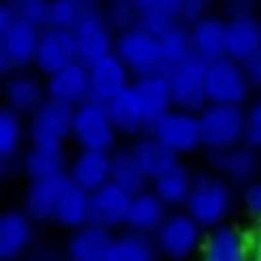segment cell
Returning a JSON list of instances; mask_svg holds the SVG:
<instances>
[{"mask_svg": "<svg viewBox=\"0 0 261 261\" xmlns=\"http://www.w3.org/2000/svg\"><path fill=\"white\" fill-rule=\"evenodd\" d=\"M192 188H194V177L186 167L177 165L175 169L156 179L152 192L165 202V206H179L188 202Z\"/></svg>", "mask_w": 261, "mask_h": 261, "instance_id": "cell-34", "label": "cell"}, {"mask_svg": "<svg viewBox=\"0 0 261 261\" xmlns=\"http://www.w3.org/2000/svg\"><path fill=\"white\" fill-rule=\"evenodd\" d=\"M249 249H251V261H261V225L251 234Z\"/></svg>", "mask_w": 261, "mask_h": 261, "instance_id": "cell-45", "label": "cell"}, {"mask_svg": "<svg viewBox=\"0 0 261 261\" xmlns=\"http://www.w3.org/2000/svg\"><path fill=\"white\" fill-rule=\"evenodd\" d=\"M202 145L211 154L234 150L247 135V112L236 106H206L200 114Z\"/></svg>", "mask_w": 261, "mask_h": 261, "instance_id": "cell-2", "label": "cell"}, {"mask_svg": "<svg viewBox=\"0 0 261 261\" xmlns=\"http://www.w3.org/2000/svg\"><path fill=\"white\" fill-rule=\"evenodd\" d=\"M106 19L110 23L112 30H116L118 34L135 28L139 23V11H137V3L133 0H116L106 9Z\"/></svg>", "mask_w": 261, "mask_h": 261, "instance_id": "cell-38", "label": "cell"}, {"mask_svg": "<svg viewBox=\"0 0 261 261\" xmlns=\"http://www.w3.org/2000/svg\"><path fill=\"white\" fill-rule=\"evenodd\" d=\"M55 221L61 227H68L72 232L89 225V221H91V194L80 190L78 186H74L68 179V184H65V188L61 192V198L57 202Z\"/></svg>", "mask_w": 261, "mask_h": 261, "instance_id": "cell-31", "label": "cell"}, {"mask_svg": "<svg viewBox=\"0 0 261 261\" xmlns=\"http://www.w3.org/2000/svg\"><path fill=\"white\" fill-rule=\"evenodd\" d=\"M160 48H162V57H165L167 70H171V68H175V65L188 61L190 57H194L190 28H186L181 23L171 28L167 34L160 36Z\"/></svg>", "mask_w": 261, "mask_h": 261, "instance_id": "cell-35", "label": "cell"}, {"mask_svg": "<svg viewBox=\"0 0 261 261\" xmlns=\"http://www.w3.org/2000/svg\"><path fill=\"white\" fill-rule=\"evenodd\" d=\"M167 206L154 192H141L133 196L128 211V232L143 234V236H152L160 230V225L167 221Z\"/></svg>", "mask_w": 261, "mask_h": 261, "instance_id": "cell-26", "label": "cell"}, {"mask_svg": "<svg viewBox=\"0 0 261 261\" xmlns=\"http://www.w3.org/2000/svg\"><path fill=\"white\" fill-rule=\"evenodd\" d=\"M23 126L19 120V114H15L9 108L0 110V158H3L5 167L17 158L21 148Z\"/></svg>", "mask_w": 261, "mask_h": 261, "instance_id": "cell-36", "label": "cell"}, {"mask_svg": "<svg viewBox=\"0 0 261 261\" xmlns=\"http://www.w3.org/2000/svg\"><path fill=\"white\" fill-rule=\"evenodd\" d=\"M76 44H78V63L85 68H93L106 57L114 55L116 38L112 36V28L106 19V11L95 3L89 5L85 17L80 19L78 28L74 30Z\"/></svg>", "mask_w": 261, "mask_h": 261, "instance_id": "cell-6", "label": "cell"}, {"mask_svg": "<svg viewBox=\"0 0 261 261\" xmlns=\"http://www.w3.org/2000/svg\"><path fill=\"white\" fill-rule=\"evenodd\" d=\"M112 242H114L112 232L89 223L72 232V236L68 238L65 253H68L70 261H106Z\"/></svg>", "mask_w": 261, "mask_h": 261, "instance_id": "cell-24", "label": "cell"}, {"mask_svg": "<svg viewBox=\"0 0 261 261\" xmlns=\"http://www.w3.org/2000/svg\"><path fill=\"white\" fill-rule=\"evenodd\" d=\"M110 120L116 128V133L122 135H139L141 130H148V124H145V116L141 103L137 99V93L130 85L128 89H124L120 95H116L114 99L106 106Z\"/></svg>", "mask_w": 261, "mask_h": 261, "instance_id": "cell-28", "label": "cell"}, {"mask_svg": "<svg viewBox=\"0 0 261 261\" xmlns=\"http://www.w3.org/2000/svg\"><path fill=\"white\" fill-rule=\"evenodd\" d=\"M206 17V3L204 0H184L181 7V25L194 28L198 21Z\"/></svg>", "mask_w": 261, "mask_h": 261, "instance_id": "cell-41", "label": "cell"}, {"mask_svg": "<svg viewBox=\"0 0 261 261\" xmlns=\"http://www.w3.org/2000/svg\"><path fill=\"white\" fill-rule=\"evenodd\" d=\"M34 242L32 219L23 211H7L0 217V259L15 261L28 257Z\"/></svg>", "mask_w": 261, "mask_h": 261, "instance_id": "cell-16", "label": "cell"}, {"mask_svg": "<svg viewBox=\"0 0 261 261\" xmlns=\"http://www.w3.org/2000/svg\"><path fill=\"white\" fill-rule=\"evenodd\" d=\"M137 99L141 103L143 116L148 130L167 114L173 110V95L169 87V78L167 74H152V76H143L137 78L133 85Z\"/></svg>", "mask_w": 261, "mask_h": 261, "instance_id": "cell-19", "label": "cell"}, {"mask_svg": "<svg viewBox=\"0 0 261 261\" xmlns=\"http://www.w3.org/2000/svg\"><path fill=\"white\" fill-rule=\"evenodd\" d=\"M150 135L165 143L177 156L190 154L202 145L198 114H190L184 110H171L150 128Z\"/></svg>", "mask_w": 261, "mask_h": 261, "instance_id": "cell-9", "label": "cell"}, {"mask_svg": "<svg viewBox=\"0 0 261 261\" xmlns=\"http://www.w3.org/2000/svg\"><path fill=\"white\" fill-rule=\"evenodd\" d=\"M128 70L126 65L116 57L110 55L103 61L89 70L91 78V101H97L101 106H108L114 97L120 95L124 89H128Z\"/></svg>", "mask_w": 261, "mask_h": 261, "instance_id": "cell-20", "label": "cell"}, {"mask_svg": "<svg viewBox=\"0 0 261 261\" xmlns=\"http://www.w3.org/2000/svg\"><path fill=\"white\" fill-rule=\"evenodd\" d=\"M28 261H70L68 253H59L53 247H34L28 253Z\"/></svg>", "mask_w": 261, "mask_h": 261, "instance_id": "cell-43", "label": "cell"}, {"mask_svg": "<svg viewBox=\"0 0 261 261\" xmlns=\"http://www.w3.org/2000/svg\"><path fill=\"white\" fill-rule=\"evenodd\" d=\"M130 152L139 162L145 177L152 179V181H156L158 177H162L179 165V156L171 152L165 143H160L154 135L137 137V141L130 145Z\"/></svg>", "mask_w": 261, "mask_h": 261, "instance_id": "cell-25", "label": "cell"}, {"mask_svg": "<svg viewBox=\"0 0 261 261\" xmlns=\"http://www.w3.org/2000/svg\"><path fill=\"white\" fill-rule=\"evenodd\" d=\"M242 68H244V72H247V78H249L251 87L261 89V53L255 55L253 59H249Z\"/></svg>", "mask_w": 261, "mask_h": 261, "instance_id": "cell-44", "label": "cell"}, {"mask_svg": "<svg viewBox=\"0 0 261 261\" xmlns=\"http://www.w3.org/2000/svg\"><path fill=\"white\" fill-rule=\"evenodd\" d=\"M251 83L240 63L223 57L206 68V99L211 106H236L249 99Z\"/></svg>", "mask_w": 261, "mask_h": 261, "instance_id": "cell-7", "label": "cell"}, {"mask_svg": "<svg viewBox=\"0 0 261 261\" xmlns=\"http://www.w3.org/2000/svg\"><path fill=\"white\" fill-rule=\"evenodd\" d=\"M148 181L150 179L141 171L130 148H124L112 154V184H116L118 188L126 190L130 196H135V194L145 192Z\"/></svg>", "mask_w": 261, "mask_h": 261, "instance_id": "cell-33", "label": "cell"}, {"mask_svg": "<svg viewBox=\"0 0 261 261\" xmlns=\"http://www.w3.org/2000/svg\"><path fill=\"white\" fill-rule=\"evenodd\" d=\"M211 165H213V169L219 175H223V179H230L234 184L249 186L257 181L255 177L259 173V158H257V152L249 148L247 143L227 152L211 154Z\"/></svg>", "mask_w": 261, "mask_h": 261, "instance_id": "cell-22", "label": "cell"}, {"mask_svg": "<svg viewBox=\"0 0 261 261\" xmlns=\"http://www.w3.org/2000/svg\"><path fill=\"white\" fill-rule=\"evenodd\" d=\"M244 143L253 150H261V99H257L247 112V135Z\"/></svg>", "mask_w": 261, "mask_h": 261, "instance_id": "cell-40", "label": "cell"}, {"mask_svg": "<svg viewBox=\"0 0 261 261\" xmlns=\"http://www.w3.org/2000/svg\"><path fill=\"white\" fill-rule=\"evenodd\" d=\"M139 11V28L160 38L162 34L181 23L184 0H135Z\"/></svg>", "mask_w": 261, "mask_h": 261, "instance_id": "cell-27", "label": "cell"}, {"mask_svg": "<svg viewBox=\"0 0 261 261\" xmlns=\"http://www.w3.org/2000/svg\"><path fill=\"white\" fill-rule=\"evenodd\" d=\"M13 5L17 9L21 21L34 25L40 32L48 28V21H51V3H46V0H17Z\"/></svg>", "mask_w": 261, "mask_h": 261, "instance_id": "cell-39", "label": "cell"}, {"mask_svg": "<svg viewBox=\"0 0 261 261\" xmlns=\"http://www.w3.org/2000/svg\"><path fill=\"white\" fill-rule=\"evenodd\" d=\"M261 53V21L251 7L230 11L227 19V57L244 65Z\"/></svg>", "mask_w": 261, "mask_h": 261, "instance_id": "cell-12", "label": "cell"}, {"mask_svg": "<svg viewBox=\"0 0 261 261\" xmlns=\"http://www.w3.org/2000/svg\"><path fill=\"white\" fill-rule=\"evenodd\" d=\"M116 128H114L108 108L97 101H85L74 112L72 139L85 152H108L116 143Z\"/></svg>", "mask_w": 261, "mask_h": 261, "instance_id": "cell-5", "label": "cell"}, {"mask_svg": "<svg viewBox=\"0 0 261 261\" xmlns=\"http://www.w3.org/2000/svg\"><path fill=\"white\" fill-rule=\"evenodd\" d=\"M68 179L80 190L95 194L112 181V154L80 150L68 167Z\"/></svg>", "mask_w": 261, "mask_h": 261, "instance_id": "cell-17", "label": "cell"}, {"mask_svg": "<svg viewBox=\"0 0 261 261\" xmlns=\"http://www.w3.org/2000/svg\"><path fill=\"white\" fill-rule=\"evenodd\" d=\"M114 55L137 78L167 72L165 57H162V48H160V38L152 36L150 32H145L139 25L116 36Z\"/></svg>", "mask_w": 261, "mask_h": 261, "instance_id": "cell-3", "label": "cell"}, {"mask_svg": "<svg viewBox=\"0 0 261 261\" xmlns=\"http://www.w3.org/2000/svg\"><path fill=\"white\" fill-rule=\"evenodd\" d=\"M89 5L91 3H87V0H55V3H51V21H48V28L74 32L80 19L85 17Z\"/></svg>", "mask_w": 261, "mask_h": 261, "instance_id": "cell-37", "label": "cell"}, {"mask_svg": "<svg viewBox=\"0 0 261 261\" xmlns=\"http://www.w3.org/2000/svg\"><path fill=\"white\" fill-rule=\"evenodd\" d=\"M68 184V175H61L55 179H44V181H32L25 192L23 213L32 221H48L55 219L57 202L61 198V192Z\"/></svg>", "mask_w": 261, "mask_h": 261, "instance_id": "cell-23", "label": "cell"}, {"mask_svg": "<svg viewBox=\"0 0 261 261\" xmlns=\"http://www.w3.org/2000/svg\"><path fill=\"white\" fill-rule=\"evenodd\" d=\"M242 198H244V206H247L249 215L255 221H259V225H261V179H257V181L244 188Z\"/></svg>", "mask_w": 261, "mask_h": 261, "instance_id": "cell-42", "label": "cell"}, {"mask_svg": "<svg viewBox=\"0 0 261 261\" xmlns=\"http://www.w3.org/2000/svg\"><path fill=\"white\" fill-rule=\"evenodd\" d=\"M21 167L32 181H44V179L68 175L63 145H32L21 160Z\"/></svg>", "mask_w": 261, "mask_h": 261, "instance_id": "cell-29", "label": "cell"}, {"mask_svg": "<svg viewBox=\"0 0 261 261\" xmlns=\"http://www.w3.org/2000/svg\"><path fill=\"white\" fill-rule=\"evenodd\" d=\"M38 42L40 30L19 19L0 34V70L5 74H21V70L36 61Z\"/></svg>", "mask_w": 261, "mask_h": 261, "instance_id": "cell-11", "label": "cell"}, {"mask_svg": "<svg viewBox=\"0 0 261 261\" xmlns=\"http://www.w3.org/2000/svg\"><path fill=\"white\" fill-rule=\"evenodd\" d=\"M9 110L15 114H34L46 101V89L30 74H13L5 87Z\"/></svg>", "mask_w": 261, "mask_h": 261, "instance_id": "cell-30", "label": "cell"}, {"mask_svg": "<svg viewBox=\"0 0 261 261\" xmlns=\"http://www.w3.org/2000/svg\"><path fill=\"white\" fill-rule=\"evenodd\" d=\"M206 68L208 65L198 57H190L188 61L167 70L169 87L173 95V108L190 114H200L206 106Z\"/></svg>", "mask_w": 261, "mask_h": 261, "instance_id": "cell-4", "label": "cell"}, {"mask_svg": "<svg viewBox=\"0 0 261 261\" xmlns=\"http://www.w3.org/2000/svg\"><path fill=\"white\" fill-rule=\"evenodd\" d=\"M232 208V188L223 177L198 173L194 177V188L186 202V213L202 230H217L223 225Z\"/></svg>", "mask_w": 261, "mask_h": 261, "instance_id": "cell-1", "label": "cell"}, {"mask_svg": "<svg viewBox=\"0 0 261 261\" xmlns=\"http://www.w3.org/2000/svg\"><path fill=\"white\" fill-rule=\"evenodd\" d=\"M130 202H133V196L110 181L101 190L91 194V221L89 223L103 227L108 232L116 230L120 225H126Z\"/></svg>", "mask_w": 261, "mask_h": 261, "instance_id": "cell-14", "label": "cell"}, {"mask_svg": "<svg viewBox=\"0 0 261 261\" xmlns=\"http://www.w3.org/2000/svg\"><path fill=\"white\" fill-rule=\"evenodd\" d=\"M156 249L171 261H188L202 242V227L188 213H171L154 234Z\"/></svg>", "mask_w": 261, "mask_h": 261, "instance_id": "cell-8", "label": "cell"}, {"mask_svg": "<svg viewBox=\"0 0 261 261\" xmlns=\"http://www.w3.org/2000/svg\"><path fill=\"white\" fill-rule=\"evenodd\" d=\"M106 261H158V249L152 236L126 232L114 238Z\"/></svg>", "mask_w": 261, "mask_h": 261, "instance_id": "cell-32", "label": "cell"}, {"mask_svg": "<svg viewBox=\"0 0 261 261\" xmlns=\"http://www.w3.org/2000/svg\"><path fill=\"white\" fill-rule=\"evenodd\" d=\"M74 63H78V44L74 32L57 28L42 30L34 61L36 68L46 76H53Z\"/></svg>", "mask_w": 261, "mask_h": 261, "instance_id": "cell-13", "label": "cell"}, {"mask_svg": "<svg viewBox=\"0 0 261 261\" xmlns=\"http://www.w3.org/2000/svg\"><path fill=\"white\" fill-rule=\"evenodd\" d=\"M202 261H251L249 238L232 225H221L204 238Z\"/></svg>", "mask_w": 261, "mask_h": 261, "instance_id": "cell-21", "label": "cell"}, {"mask_svg": "<svg viewBox=\"0 0 261 261\" xmlns=\"http://www.w3.org/2000/svg\"><path fill=\"white\" fill-rule=\"evenodd\" d=\"M74 112L76 108L46 99L30 118L32 145H63L65 139L72 137Z\"/></svg>", "mask_w": 261, "mask_h": 261, "instance_id": "cell-10", "label": "cell"}, {"mask_svg": "<svg viewBox=\"0 0 261 261\" xmlns=\"http://www.w3.org/2000/svg\"><path fill=\"white\" fill-rule=\"evenodd\" d=\"M46 99L59 101L70 108H78L85 101L91 99V78H89V68L83 63H74L70 68H65L46 80Z\"/></svg>", "mask_w": 261, "mask_h": 261, "instance_id": "cell-15", "label": "cell"}, {"mask_svg": "<svg viewBox=\"0 0 261 261\" xmlns=\"http://www.w3.org/2000/svg\"><path fill=\"white\" fill-rule=\"evenodd\" d=\"M190 38L194 57L206 65L227 57V21L206 15L202 21L190 28Z\"/></svg>", "mask_w": 261, "mask_h": 261, "instance_id": "cell-18", "label": "cell"}]
</instances>
